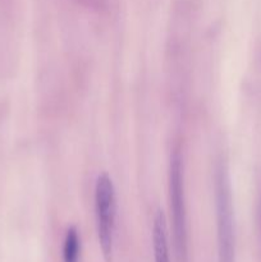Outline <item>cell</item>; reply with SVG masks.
Listing matches in <instances>:
<instances>
[{
    "label": "cell",
    "instance_id": "1",
    "mask_svg": "<svg viewBox=\"0 0 261 262\" xmlns=\"http://www.w3.org/2000/svg\"><path fill=\"white\" fill-rule=\"evenodd\" d=\"M215 212H216L217 262H235V220L229 169L224 159L215 165Z\"/></svg>",
    "mask_w": 261,
    "mask_h": 262
},
{
    "label": "cell",
    "instance_id": "2",
    "mask_svg": "<svg viewBox=\"0 0 261 262\" xmlns=\"http://www.w3.org/2000/svg\"><path fill=\"white\" fill-rule=\"evenodd\" d=\"M169 205L176 261L188 262V225L184 197L183 159L178 150L173 151L169 163Z\"/></svg>",
    "mask_w": 261,
    "mask_h": 262
},
{
    "label": "cell",
    "instance_id": "3",
    "mask_svg": "<svg viewBox=\"0 0 261 262\" xmlns=\"http://www.w3.org/2000/svg\"><path fill=\"white\" fill-rule=\"evenodd\" d=\"M95 216L102 257L106 262H112L114 255L117 200L114 184L106 173L100 174L95 184Z\"/></svg>",
    "mask_w": 261,
    "mask_h": 262
},
{
    "label": "cell",
    "instance_id": "4",
    "mask_svg": "<svg viewBox=\"0 0 261 262\" xmlns=\"http://www.w3.org/2000/svg\"><path fill=\"white\" fill-rule=\"evenodd\" d=\"M153 250L154 262H170L169 251L168 228H166L165 215L161 210H158L153 223Z\"/></svg>",
    "mask_w": 261,
    "mask_h": 262
},
{
    "label": "cell",
    "instance_id": "5",
    "mask_svg": "<svg viewBox=\"0 0 261 262\" xmlns=\"http://www.w3.org/2000/svg\"><path fill=\"white\" fill-rule=\"evenodd\" d=\"M81 256V238L74 227L68 228L64 237L63 262H79Z\"/></svg>",
    "mask_w": 261,
    "mask_h": 262
}]
</instances>
